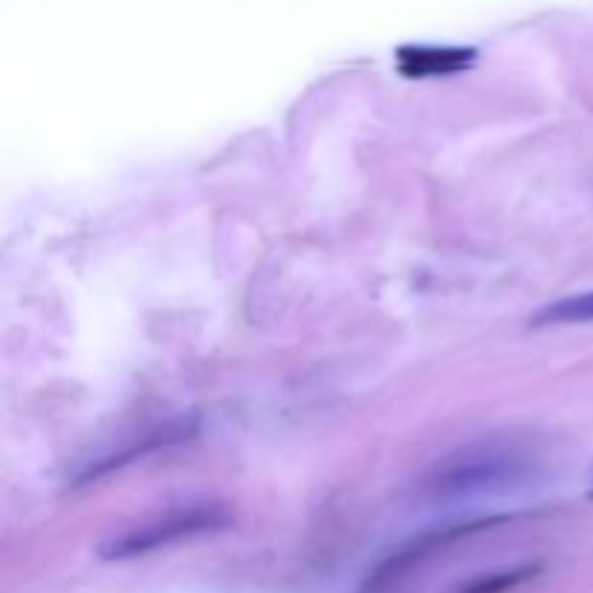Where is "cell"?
<instances>
[{"label": "cell", "instance_id": "obj_1", "mask_svg": "<svg viewBox=\"0 0 593 593\" xmlns=\"http://www.w3.org/2000/svg\"><path fill=\"white\" fill-rule=\"evenodd\" d=\"M536 478V458L515 440H478L443 458L426 478L434 501L504 495Z\"/></svg>", "mask_w": 593, "mask_h": 593}, {"label": "cell", "instance_id": "obj_2", "mask_svg": "<svg viewBox=\"0 0 593 593\" xmlns=\"http://www.w3.org/2000/svg\"><path fill=\"white\" fill-rule=\"evenodd\" d=\"M229 524V515L220 507H186V510H171L154 521H145L134 530L105 541L99 547V556L108 562H125L136 556H148L160 547H171L177 541L194 539L203 533H215Z\"/></svg>", "mask_w": 593, "mask_h": 593}, {"label": "cell", "instance_id": "obj_3", "mask_svg": "<svg viewBox=\"0 0 593 593\" xmlns=\"http://www.w3.org/2000/svg\"><path fill=\"white\" fill-rule=\"evenodd\" d=\"M501 521H507V518H478V521L455 524V527H434V530H429V533H423V536H417V539H411L408 544H403L400 550H394L388 559H382V562L368 573V579L362 582L359 593L394 591V588L403 582L405 576H408L414 567L420 565L423 559H429L432 553H437L443 544L460 539V536H466V533H478V530L492 527V524H501Z\"/></svg>", "mask_w": 593, "mask_h": 593}, {"label": "cell", "instance_id": "obj_4", "mask_svg": "<svg viewBox=\"0 0 593 593\" xmlns=\"http://www.w3.org/2000/svg\"><path fill=\"white\" fill-rule=\"evenodd\" d=\"M397 70L405 79H437L469 70L478 61L475 47H432V44H405L397 53Z\"/></svg>", "mask_w": 593, "mask_h": 593}, {"label": "cell", "instance_id": "obj_5", "mask_svg": "<svg viewBox=\"0 0 593 593\" xmlns=\"http://www.w3.org/2000/svg\"><path fill=\"white\" fill-rule=\"evenodd\" d=\"M541 562H533V565H515L507 567V570H495V573H481V576H472L466 582H460L458 588L452 593H510L527 582H533L539 576Z\"/></svg>", "mask_w": 593, "mask_h": 593}, {"label": "cell", "instance_id": "obj_6", "mask_svg": "<svg viewBox=\"0 0 593 593\" xmlns=\"http://www.w3.org/2000/svg\"><path fill=\"white\" fill-rule=\"evenodd\" d=\"M579 322H593V290L579 293V296H567L547 304L544 310H539L530 324L533 327H550V324H579Z\"/></svg>", "mask_w": 593, "mask_h": 593}]
</instances>
